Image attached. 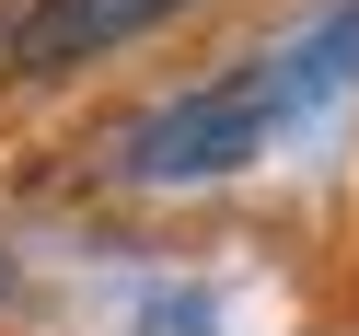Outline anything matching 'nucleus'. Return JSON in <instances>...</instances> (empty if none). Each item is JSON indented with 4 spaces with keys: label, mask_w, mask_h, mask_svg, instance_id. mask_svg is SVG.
Returning a JSON list of instances; mask_svg holds the SVG:
<instances>
[{
    "label": "nucleus",
    "mask_w": 359,
    "mask_h": 336,
    "mask_svg": "<svg viewBox=\"0 0 359 336\" xmlns=\"http://www.w3.org/2000/svg\"><path fill=\"white\" fill-rule=\"evenodd\" d=\"M290 116H302V93H290V58H232V70H209L197 93L151 105V116L116 140V174H140V186H197V174L255 163V151L278 140Z\"/></svg>",
    "instance_id": "1"
},
{
    "label": "nucleus",
    "mask_w": 359,
    "mask_h": 336,
    "mask_svg": "<svg viewBox=\"0 0 359 336\" xmlns=\"http://www.w3.org/2000/svg\"><path fill=\"white\" fill-rule=\"evenodd\" d=\"M174 12H186V0H12V12H0V70L47 81V70H70V58H104V47H128V35L174 24Z\"/></svg>",
    "instance_id": "2"
},
{
    "label": "nucleus",
    "mask_w": 359,
    "mask_h": 336,
    "mask_svg": "<svg viewBox=\"0 0 359 336\" xmlns=\"http://www.w3.org/2000/svg\"><path fill=\"white\" fill-rule=\"evenodd\" d=\"M140 336H209V302H197V290H186V302H174V290H163V302L140 313Z\"/></svg>",
    "instance_id": "3"
}]
</instances>
